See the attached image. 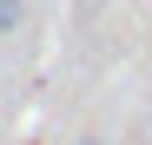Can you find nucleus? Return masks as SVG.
<instances>
[{
	"label": "nucleus",
	"instance_id": "f257e3e1",
	"mask_svg": "<svg viewBox=\"0 0 152 145\" xmlns=\"http://www.w3.org/2000/svg\"><path fill=\"white\" fill-rule=\"evenodd\" d=\"M27 27V0H0V40Z\"/></svg>",
	"mask_w": 152,
	"mask_h": 145
}]
</instances>
